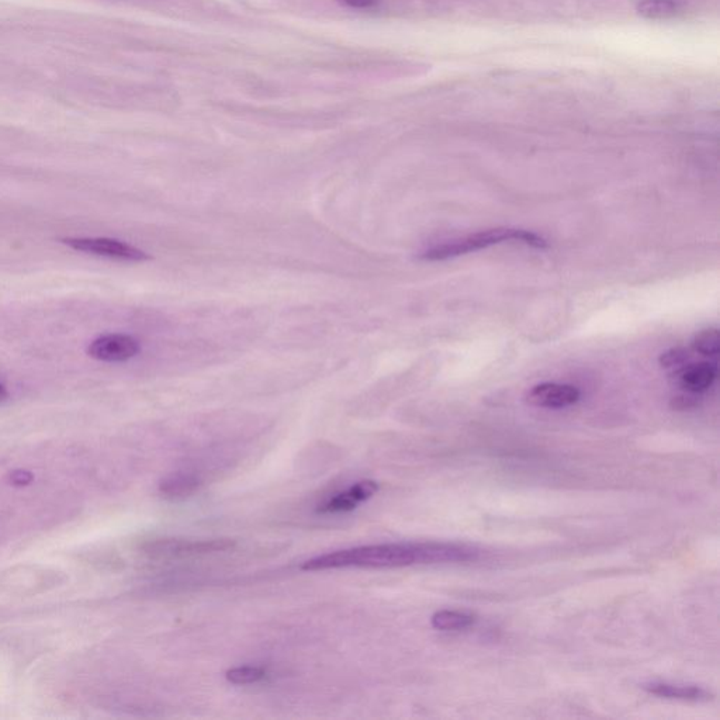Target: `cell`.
<instances>
[{"label":"cell","mask_w":720,"mask_h":720,"mask_svg":"<svg viewBox=\"0 0 720 720\" xmlns=\"http://www.w3.org/2000/svg\"><path fill=\"white\" fill-rule=\"evenodd\" d=\"M440 556V543H381L317 556L307 560L301 568L306 571H320L330 568H396L415 565H439Z\"/></svg>","instance_id":"obj_1"},{"label":"cell","mask_w":720,"mask_h":720,"mask_svg":"<svg viewBox=\"0 0 720 720\" xmlns=\"http://www.w3.org/2000/svg\"><path fill=\"white\" fill-rule=\"evenodd\" d=\"M506 242L525 243L528 247L535 248V250L549 248V243L545 238L535 234V232H528V230L494 228V230L474 232V234L466 235V237L438 243V245L428 248L424 252L419 253V259L427 261V262H439V261L468 255V253L478 252V251L487 250V248Z\"/></svg>","instance_id":"obj_2"},{"label":"cell","mask_w":720,"mask_h":720,"mask_svg":"<svg viewBox=\"0 0 720 720\" xmlns=\"http://www.w3.org/2000/svg\"><path fill=\"white\" fill-rule=\"evenodd\" d=\"M235 547L234 540H184L158 539L143 545L145 555L160 560L173 558L196 557V556L212 555V553L228 552Z\"/></svg>","instance_id":"obj_3"},{"label":"cell","mask_w":720,"mask_h":720,"mask_svg":"<svg viewBox=\"0 0 720 720\" xmlns=\"http://www.w3.org/2000/svg\"><path fill=\"white\" fill-rule=\"evenodd\" d=\"M61 241L72 250L92 253V255L107 256V258L132 261V262H143L150 259V255L143 251L122 242V241L112 240V238H64Z\"/></svg>","instance_id":"obj_4"},{"label":"cell","mask_w":720,"mask_h":720,"mask_svg":"<svg viewBox=\"0 0 720 720\" xmlns=\"http://www.w3.org/2000/svg\"><path fill=\"white\" fill-rule=\"evenodd\" d=\"M581 393L570 384L540 383L525 394V401L538 409H561L577 404Z\"/></svg>","instance_id":"obj_5"},{"label":"cell","mask_w":720,"mask_h":720,"mask_svg":"<svg viewBox=\"0 0 720 720\" xmlns=\"http://www.w3.org/2000/svg\"><path fill=\"white\" fill-rule=\"evenodd\" d=\"M141 347L130 335L110 334L97 338L89 345L88 355L102 362H125L140 353Z\"/></svg>","instance_id":"obj_6"},{"label":"cell","mask_w":720,"mask_h":720,"mask_svg":"<svg viewBox=\"0 0 720 720\" xmlns=\"http://www.w3.org/2000/svg\"><path fill=\"white\" fill-rule=\"evenodd\" d=\"M379 486L374 481H362L348 488L343 493L330 497L327 501L322 502L317 508L320 514H340V512L352 511L360 502L373 497L378 493Z\"/></svg>","instance_id":"obj_7"},{"label":"cell","mask_w":720,"mask_h":720,"mask_svg":"<svg viewBox=\"0 0 720 720\" xmlns=\"http://www.w3.org/2000/svg\"><path fill=\"white\" fill-rule=\"evenodd\" d=\"M674 374L684 390L691 394L704 393L716 381L717 366L711 362L688 363Z\"/></svg>","instance_id":"obj_8"},{"label":"cell","mask_w":720,"mask_h":720,"mask_svg":"<svg viewBox=\"0 0 720 720\" xmlns=\"http://www.w3.org/2000/svg\"><path fill=\"white\" fill-rule=\"evenodd\" d=\"M642 688L646 693L652 694L660 698L676 699L684 702H708L714 698L709 691L696 685H680V684L653 683L643 684Z\"/></svg>","instance_id":"obj_9"},{"label":"cell","mask_w":720,"mask_h":720,"mask_svg":"<svg viewBox=\"0 0 720 720\" xmlns=\"http://www.w3.org/2000/svg\"><path fill=\"white\" fill-rule=\"evenodd\" d=\"M200 487V480L193 474L176 473L163 478L160 491L169 498H184L191 496Z\"/></svg>","instance_id":"obj_10"},{"label":"cell","mask_w":720,"mask_h":720,"mask_svg":"<svg viewBox=\"0 0 720 720\" xmlns=\"http://www.w3.org/2000/svg\"><path fill=\"white\" fill-rule=\"evenodd\" d=\"M476 622L473 615L463 614L458 611H438L434 614L430 624L437 630L449 632V630H462L471 626Z\"/></svg>","instance_id":"obj_11"},{"label":"cell","mask_w":720,"mask_h":720,"mask_svg":"<svg viewBox=\"0 0 720 720\" xmlns=\"http://www.w3.org/2000/svg\"><path fill=\"white\" fill-rule=\"evenodd\" d=\"M637 12L646 19H670L678 13V5L673 0H643Z\"/></svg>","instance_id":"obj_12"},{"label":"cell","mask_w":720,"mask_h":720,"mask_svg":"<svg viewBox=\"0 0 720 720\" xmlns=\"http://www.w3.org/2000/svg\"><path fill=\"white\" fill-rule=\"evenodd\" d=\"M693 350L701 356L706 358H716L719 355L720 337L716 328L702 330L701 332L694 337Z\"/></svg>","instance_id":"obj_13"},{"label":"cell","mask_w":720,"mask_h":720,"mask_svg":"<svg viewBox=\"0 0 720 720\" xmlns=\"http://www.w3.org/2000/svg\"><path fill=\"white\" fill-rule=\"evenodd\" d=\"M227 680L235 685H248V684L259 683L266 676V670L262 667H253V666H243L228 670Z\"/></svg>","instance_id":"obj_14"},{"label":"cell","mask_w":720,"mask_h":720,"mask_svg":"<svg viewBox=\"0 0 720 720\" xmlns=\"http://www.w3.org/2000/svg\"><path fill=\"white\" fill-rule=\"evenodd\" d=\"M661 368L673 370L674 373L680 371L681 369L685 368L688 363H691V353L685 348H673L668 350L667 352L661 353L658 359Z\"/></svg>","instance_id":"obj_15"},{"label":"cell","mask_w":720,"mask_h":720,"mask_svg":"<svg viewBox=\"0 0 720 720\" xmlns=\"http://www.w3.org/2000/svg\"><path fill=\"white\" fill-rule=\"evenodd\" d=\"M33 474L30 471L16 470L10 474V481L15 486H28L33 481Z\"/></svg>","instance_id":"obj_16"},{"label":"cell","mask_w":720,"mask_h":720,"mask_svg":"<svg viewBox=\"0 0 720 720\" xmlns=\"http://www.w3.org/2000/svg\"><path fill=\"white\" fill-rule=\"evenodd\" d=\"M340 2L347 6L355 7V9H368L376 4V0H340Z\"/></svg>","instance_id":"obj_17"},{"label":"cell","mask_w":720,"mask_h":720,"mask_svg":"<svg viewBox=\"0 0 720 720\" xmlns=\"http://www.w3.org/2000/svg\"><path fill=\"white\" fill-rule=\"evenodd\" d=\"M5 396V387L0 384V399Z\"/></svg>","instance_id":"obj_18"}]
</instances>
